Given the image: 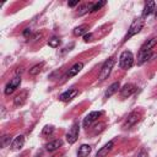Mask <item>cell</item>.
Instances as JSON below:
<instances>
[{
    "instance_id": "2e32d148",
    "label": "cell",
    "mask_w": 157,
    "mask_h": 157,
    "mask_svg": "<svg viewBox=\"0 0 157 157\" xmlns=\"http://www.w3.org/2000/svg\"><path fill=\"white\" fill-rule=\"evenodd\" d=\"M119 87H120L119 82H113V83L107 88V91H105V93H104V98H109V97H112L113 94H115V93L118 92Z\"/></svg>"
},
{
    "instance_id": "7402d4cb",
    "label": "cell",
    "mask_w": 157,
    "mask_h": 157,
    "mask_svg": "<svg viewBox=\"0 0 157 157\" xmlns=\"http://www.w3.org/2000/svg\"><path fill=\"white\" fill-rule=\"evenodd\" d=\"M92 5H93V4H88V5L86 4V5H82V6H81V7L78 9V12H77V13H78V15L81 16V15H83V13H87V12H91V9H92Z\"/></svg>"
},
{
    "instance_id": "8fae6325",
    "label": "cell",
    "mask_w": 157,
    "mask_h": 157,
    "mask_svg": "<svg viewBox=\"0 0 157 157\" xmlns=\"http://www.w3.org/2000/svg\"><path fill=\"white\" fill-rule=\"evenodd\" d=\"M114 147V141H108L103 147H101L98 150V152L96 153V157H105Z\"/></svg>"
},
{
    "instance_id": "1f68e13d",
    "label": "cell",
    "mask_w": 157,
    "mask_h": 157,
    "mask_svg": "<svg viewBox=\"0 0 157 157\" xmlns=\"http://www.w3.org/2000/svg\"><path fill=\"white\" fill-rule=\"evenodd\" d=\"M22 71H23V70H22V67H18V69H17V71H16L17 76H18V74H22Z\"/></svg>"
},
{
    "instance_id": "e0dca14e",
    "label": "cell",
    "mask_w": 157,
    "mask_h": 157,
    "mask_svg": "<svg viewBox=\"0 0 157 157\" xmlns=\"http://www.w3.org/2000/svg\"><path fill=\"white\" fill-rule=\"evenodd\" d=\"M91 146L87 145V144H82L80 147H78V151H77V157H88V155L91 153Z\"/></svg>"
},
{
    "instance_id": "9c48e42d",
    "label": "cell",
    "mask_w": 157,
    "mask_h": 157,
    "mask_svg": "<svg viewBox=\"0 0 157 157\" xmlns=\"http://www.w3.org/2000/svg\"><path fill=\"white\" fill-rule=\"evenodd\" d=\"M157 44V37H152L150 39H147L146 42H144V44L140 47V52L139 53H148L151 52V49Z\"/></svg>"
},
{
    "instance_id": "5b68a950",
    "label": "cell",
    "mask_w": 157,
    "mask_h": 157,
    "mask_svg": "<svg viewBox=\"0 0 157 157\" xmlns=\"http://www.w3.org/2000/svg\"><path fill=\"white\" fill-rule=\"evenodd\" d=\"M20 85H21V76H15L6 86H5V90H4V93L6 94V96H9V94H11V93H13L18 87H20Z\"/></svg>"
},
{
    "instance_id": "8992f818",
    "label": "cell",
    "mask_w": 157,
    "mask_h": 157,
    "mask_svg": "<svg viewBox=\"0 0 157 157\" xmlns=\"http://www.w3.org/2000/svg\"><path fill=\"white\" fill-rule=\"evenodd\" d=\"M140 120V114L137 113V112H131L129 115H128V118L124 120V123H123V129H130L131 126H134L137 121Z\"/></svg>"
},
{
    "instance_id": "4fadbf2b",
    "label": "cell",
    "mask_w": 157,
    "mask_h": 157,
    "mask_svg": "<svg viewBox=\"0 0 157 157\" xmlns=\"http://www.w3.org/2000/svg\"><path fill=\"white\" fill-rule=\"evenodd\" d=\"M82 67H83V64L80 61V63H75L69 70H67V72H66V76L67 77H74L75 75H77L81 70H82Z\"/></svg>"
},
{
    "instance_id": "ffe728a7",
    "label": "cell",
    "mask_w": 157,
    "mask_h": 157,
    "mask_svg": "<svg viewBox=\"0 0 157 157\" xmlns=\"http://www.w3.org/2000/svg\"><path fill=\"white\" fill-rule=\"evenodd\" d=\"M87 31H88V26H87V25H81V26H77V27L74 29V34H75L76 37H78V36H85Z\"/></svg>"
},
{
    "instance_id": "d4e9b609",
    "label": "cell",
    "mask_w": 157,
    "mask_h": 157,
    "mask_svg": "<svg viewBox=\"0 0 157 157\" xmlns=\"http://www.w3.org/2000/svg\"><path fill=\"white\" fill-rule=\"evenodd\" d=\"M105 5V1H98V2H96V4H93L92 5V9H91V12H96V11H98L102 6H104Z\"/></svg>"
},
{
    "instance_id": "4316f807",
    "label": "cell",
    "mask_w": 157,
    "mask_h": 157,
    "mask_svg": "<svg viewBox=\"0 0 157 157\" xmlns=\"http://www.w3.org/2000/svg\"><path fill=\"white\" fill-rule=\"evenodd\" d=\"M104 123H99V124H97L96 126H94V130H93V132L94 134H97V132H99V131H102L103 129H104Z\"/></svg>"
},
{
    "instance_id": "836d02e7",
    "label": "cell",
    "mask_w": 157,
    "mask_h": 157,
    "mask_svg": "<svg viewBox=\"0 0 157 157\" xmlns=\"http://www.w3.org/2000/svg\"><path fill=\"white\" fill-rule=\"evenodd\" d=\"M156 18H157V10H156Z\"/></svg>"
},
{
    "instance_id": "5bb4252c",
    "label": "cell",
    "mask_w": 157,
    "mask_h": 157,
    "mask_svg": "<svg viewBox=\"0 0 157 157\" xmlns=\"http://www.w3.org/2000/svg\"><path fill=\"white\" fill-rule=\"evenodd\" d=\"M155 7H156L155 1H147V2L145 4L144 10H142V18H146L148 15H151V13L153 12V10H156Z\"/></svg>"
},
{
    "instance_id": "83f0119b",
    "label": "cell",
    "mask_w": 157,
    "mask_h": 157,
    "mask_svg": "<svg viewBox=\"0 0 157 157\" xmlns=\"http://www.w3.org/2000/svg\"><path fill=\"white\" fill-rule=\"evenodd\" d=\"M137 157H148V153H147V151L146 150H141L139 153H137Z\"/></svg>"
},
{
    "instance_id": "ac0fdd59",
    "label": "cell",
    "mask_w": 157,
    "mask_h": 157,
    "mask_svg": "<svg viewBox=\"0 0 157 157\" xmlns=\"http://www.w3.org/2000/svg\"><path fill=\"white\" fill-rule=\"evenodd\" d=\"M27 94H28V92H27L26 90H25V91H22V92H20V94H17V96L15 97V99H13V104H15L16 107L22 105V104L26 102Z\"/></svg>"
},
{
    "instance_id": "f1b7e54d",
    "label": "cell",
    "mask_w": 157,
    "mask_h": 157,
    "mask_svg": "<svg viewBox=\"0 0 157 157\" xmlns=\"http://www.w3.org/2000/svg\"><path fill=\"white\" fill-rule=\"evenodd\" d=\"M91 38H92V33H86V34L83 36V39H85V42H88V40H91Z\"/></svg>"
},
{
    "instance_id": "52a82bcc",
    "label": "cell",
    "mask_w": 157,
    "mask_h": 157,
    "mask_svg": "<svg viewBox=\"0 0 157 157\" xmlns=\"http://www.w3.org/2000/svg\"><path fill=\"white\" fill-rule=\"evenodd\" d=\"M136 91H137V86H135L134 83H126L120 88V96L123 98H128L132 96Z\"/></svg>"
},
{
    "instance_id": "44dd1931",
    "label": "cell",
    "mask_w": 157,
    "mask_h": 157,
    "mask_svg": "<svg viewBox=\"0 0 157 157\" xmlns=\"http://www.w3.org/2000/svg\"><path fill=\"white\" fill-rule=\"evenodd\" d=\"M43 66H44V63H39V64H36V65H33L31 69H29V75L31 76H36V75H38L40 71H42V69H43Z\"/></svg>"
},
{
    "instance_id": "4dcf8cb0",
    "label": "cell",
    "mask_w": 157,
    "mask_h": 157,
    "mask_svg": "<svg viewBox=\"0 0 157 157\" xmlns=\"http://www.w3.org/2000/svg\"><path fill=\"white\" fill-rule=\"evenodd\" d=\"M28 34H31V29H29V28H26V29L23 31V36H25V37H28Z\"/></svg>"
},
{
    "instance_id": "6da1fadb",
    "label": "cell",
    "mask_w": 157,
    "mask_h": 157,
    "mask_svg": "<svg viewBox=\"0 0 157 157\" xmlns=\"http://www.w3.org/2000/svg\"><path fill=\"white\" fill-rule=\"evenodd\" d=\"M114 63H115V59L114 58H109L104 61V64L102 65L101 67V71H99V75H98V81L99 82H103L105 78H108V76L110 75L112 72V69L114 66Z\"/></svg>"
},
{
    "instance_id": "ba28073f",
    "label": "cell",
    "mask_w": 157,
    "mask_h": 157,
    "mask_svg": "<svg viewBox=\"0 0 157 157\" xmlns=\"http://www.w3.org/2000/svg\"><path fill=\"white\" fill-rule=\"evenodd\" d=\"M101 115H102V112H97V110L88 113V114L85 117V119H83V126H85V128L91 126V124H92L93 121H96Z\"/></svg>"
},
{
    "instance_id": "7c38bea8",
    "label": "cell",
    "mask_w": 157,
    "mask_h": 157,
    "mask_svg": "<svg viewBox=\"0 0 157 157\" xmlns=\"http://www.w3.org/2000/svg\"><path fill=\"white\" fill-rule=\"evenodd\" d=\"M23 145H25V136L23 135H18V136H16L12 140V142H11V150L12 151H18V150H21L23 147Z\"/></svg>"
},
{
    "instance_id": "484cf974",
    "label": "cell",
    "mask_w": 157,
    "mask_h": 157,
    "mask_svg": "<svg viewBox=\"0 0 157 157\" xmlns=\"http://www.w3.org/2000/svg\"><path fill=\"white\" fill-rule=\"evenodd\" d=\"M53 132H54V128H53V126H49V125L44 126V128H43V131H42V134H43L44 136H47V135H52Z\"/></svg>"
},
{
    "instance_id": "9a60e30c",
    "label": "cell",
    "mask_w": 157,
    "mask_h": 157,
    "mask_svg": "<svg viewBox=\"0 0 157 157\" xmlns=\"http://www.w3.org/2000/svg\"><path fill=\"white\" fill-rule=\"evenodd\" d=\"M61 145H63V141L60 139H56V140H53V141L48 142L45 145V150L49 151V152H53V151L58 150L59 147H61Z\"/></svg>"
},
{
    "instance_id": "277c9868",
    "label": "cell",
    "mask_w": 157,
    "mask_h": 157,
    "mask_svg": "<svg viewBox=\"0 0 157 157\" xmlns=\"http://www.w3.org/2000/svg\"><path fill=\"white\" fill-rule=\"evenodd\" d=\"M78 132H80V125H78V123H74L66 134V141L69 144L76 142V140L78 137Z\"/></svg>"
},
{
    "instance_id": "d6a6232c",
    "label": "cell",
    "mask_w": 157,
    "mask_h": 157,
    "mask_svg": "<svg viewBox=\"0 0 157 157\" xmlns=\"http://www.w3.org/2000/svg\"><path fill=\"white\" fill-rule=\"evenodd\" d=\"M53 157H63V153H60V155H54Z\"/></svg>"
},
{
    "instance_id": "cb8c5ba5",
    "label": "cell",
    "mask_w": 157,
    "mask_h": 157,
    "mask_svg": "<svg viewBox=\"0 0 157 157\" xmlns=\"http://www.w3.org/2000/svg\"><path fill=\"white\" fill-rule=\"evenodd\" d=\"M59 44H60V39L56 38V37H53L48 40V45L52 47V48H56V47H59Z\"/></svg>"
},
{
    "instance_id": "30bf717a",
    "label": "cell",
    "mask_w": 157,
    "mask_h": 157,
    "mask_svg": "<svg viewBox=\"0 0 157 157\" xmlns=\"http://www.w3.org/2000/svg\"><path fill=\"white\" fill-rule=\"evenodd\" d=\"M77 94H78V91H77V90H75V88H69L67 91L63 92V93L59 96V99L63 101V102H69V101H71L74 97H76Z\"/></svg>"
},
{
    "instance_id": "603a6c76",
    "label": "cell",
    "mask_w": 157,
    "mask_h": 157,
    "mask_svg": "<svg viewBox=\"0 0 157 157\" xmlns=\"http://www.w3.org/2000/svg\"><path fill=\"white\" fill-rule=\"evenodd\" d=\"M10 141H11V136H10L9 134L4 135V136L1 137V141H0V145H1V147H6L7 145H10Z\"/></svg>"
},
{
    "instance_id": "f546056e",
    "label": "cell",
    "mask_w": 157,
    "mask_h": 157,
    "mask_svg": "<svg viewBox=\"0 0 157 157\" xmlns=\"http://www.w3.org/2000/svg\"><path fill=\"white\" fill-rule=\"evenodd\" d=\"M78 4V0H75V1H69L67 2V5L70 6V7H74V6H76Z\"/></svg>"
},
{
    "instance_id": "7a4b0ae2",
    "label": "cell",
    "mask_w": 157,
    "mask_h": 157,
    "mask_svg": "<svg viewBox=\"0 0 157 157\" xmlns=\"http://www.w3.org/2000/svg\"><path fill=\"white\" fill-rule=\"evenodd\" d=\"M134 64V55L130 50H124L119 56V66L120 69H130Z\"/></svg>"
},
{
    "instance_id": "d6986e66",
    "label": "cell",
    "mask_w": 157,
    "mask_h": 157,
    "mask_svg": "<svg viewBox=\"0 0 157 157\" xmlns=\"http://www.w3.org/2000/svg\"><path fill=\"white\" fill-rule=\"evenodd\" d=\"M156 55L155 54H152L151 52H148V53H139V60H137V64L139 65H142L144 63H146V61H148V60H151L152 58H155Z\"/></svg>"
},
{
    "instance_id": "3957f363",
    "label": "cell",
    "mask_w": 157,
    "mask_h": 157,
    "mask_svg": "<svg viewBox=\"0 0 157 157\" xmlns=\"http://www.w3.org/2000/svg\"><path fill=\"white\" fill-rule=\"evenodd\" d=\"M142 26H144V20H142V17L135 18V20L132 21V23L130 25V27H129V29H128V33H126L124 40H126V39H129V38H131L132 36L137 34V33L142 29Z\"/></svg>"
}]
</instances>
